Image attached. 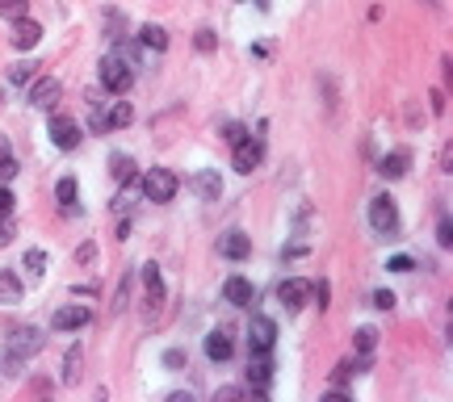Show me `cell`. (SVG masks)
<instances>
[{"mask_svg":"<svg viewBox=\"0 0 453 402\" xmlns=\"http://www.w3.org/2000/svg\"><path fill=\"white\" fill-rule=\"evenodd\" d=\"M370 226L382 235V239H399V210H394V197H374L370 201Z\"/></svg>","mask_w":453,"mask_h":402,"instance_id":"3957f363","label":"cell"},{"mask_svg":"<svg viewBox=\"0 0 453 402\" xmlns=\"http://www.w3.org/2000/svg\"><path fill=\"white\" fill-rule=\"evenodd\" d=\"M352 373H357V365H352V361H340V365H336V373H332V381H336V385H344Z\"/></svg>","mask_w":453,"mask_h":402,"instance_id":"f1b7e54d","label":"cell"},{"mask_svg":"<svg viewBox=\"0 0 453 402\" xmlns=\"http://www.w3.org/2000/svg\"><path fill=\"white\" fill-rule=\"evenodd\" d=\"M34 80V63H17L9 67V84H30Z\"/></svg>","mask_w":453,"mask_h":402,"instance_id":"4316f807","label":"cell"},{"mask_svg":"<svg viewBox=\"0 0 453 402\" xmlns=\"http://www.w3.org/2000/svg\"><path fill=\"white\" fill-rule=\"evenodd\" d=\"M21 281H17V273H0V306H17V302H21Z\"/></svg>","mask_w":453,"mask_h":402,"instance_id":"d6986e66","label":"cell"},{"mask_svg":"<svg viewBox=\"0 0 453 402\" xmlns=\"http://www.w3.org/2000/svg\"><path fill=\"white\" fill-rule=\"evenodd\" d=\"M261 160H265V147L256 142V138H239L235 142V172H252V168H261Z\"/></svg>","mask_w":453,"mask_h":402,"instance_id":"8fae6325","label":"cell"},{"mask_svg":"<svg viewBox=\"0 0 453 402\" xmlns=\"http://www.w3.org/2000/svg\"><path fill=\"white\" fill-rule=\"evenodd\" d=\"M26 268H30V277H42L46 273V251L42 247H30L26 251Z\"/></svg>","mask_w":453,"mask_h":402,"instance_id":"484cf974","label":"cell"},{"mask_svg":"<svg viewBox=\"0 0 453 402\" xmlns=\"http://www.w3.org/2000/svg\"><path fill=\"white\" fill-rule=\"evenodd\" d=\"M436 243H441V247H453V222H449V218H441V226H436Z\"/></svg>","mask_w":453,"mask_h":402,"instance_id":"f546056e","label":"cell"},{"mask_svg":"<svg viewBox=\"0 0 453 402\" xmlns=\"http://www.w3.org/2000/svg\"><path fill=\"white\" fill-rule=\"evenodd\" d=\"M55 201H59L68 214H76V180H72V176H63V180L55 184Z\"/></svg>","mask_w":453,"mask_h":402,"instance_id":"603a6c76","label":"cell"},{"mask_svg":"<svg viewBox=\"0 0 453 402\" xmlns=\"http://www.w3.org/2000/svg\"><path fill=\"white\" fill-rule=\"evenodd\" d=\"M59 96H63V84H59L55 76H42V80H34V88H30V105H38V109H55V105H59Z\"/></svg>","mask_w":453,"mask_h":402,"instance_id":"52a82bcc","label":"cell"},{"mask_svg":"<svg viewBox=\"0 0 453 402\" xmlns=\"http://www.w3.org/2000/svg\"><path fill=\"white\" fill-rule=\"evenodd\" d=\"M130 84H134V67L122 55H105V59H101V88H105V92L122 96V92H130Z\"/></svg>","mask_w":453,"mask_h":402,"instance_id":"7a4b0ae2","label":"cell"},{"mask_svg":"<svg viewBox=\"0 0 453 402\" xmlns=\"http://www.w3.org/2000/svg\"><path fill=\"white\" fill-rule=\"evenodd\" d=\"M223 302H231V306H252V302H256V285H252L248 277H227L223 281Z\"/></svg>","mask_w":453,"mask_h":402,"instance_id":"9c48e42d","label":"cell"},{"mask_svg":"<svg viewBox=\"0 0 453 402\" xmlns=\"http://www.w3.org/2000/svg\"><path fill=\"white\" fill-rule=\"evenodd\" d=\"M13 210H17V197L0 184V218H13Z\"/></svg>","mask_w":453,"mask_h":402,"instance_id":"83f0119b","label":"cell"},{"mask_svg":"<svg viewBox=\"0 0 453 402\" xmlns=\"http://www.w3.org/2000/svg\"><path fill=\"white\" fill-rule=\"evenodd\" d=\"M269 381H273V361L248 352V390H252V398H265L269 394Z\"/></svg>","mask_w":453,"mask_h":402,"instance_id":"5b68a950","label":"cell"},{"mask_svg":"<svg viewBox=\"0 0 453 402\" xmlns=\"http://www.w3.org/2000/svg\"><path fill=\"white\" fill-rule=\"evenodd\" d=\"M223 138H227V142H231V147H235V142H239V138H248V134H243V126H239V122H231V126H227V134H223Z\"/></svg>","mask_w":453,"mask_h":402,"instance_id":"ab89813d","label":"cell"},{"mask_svg":"<svg viewBox=\"0 0 453 402\" xmlns=\"http://www.w3.org/2000/svg\"><path fill=\"white\" fill-rule=\"evenodd\" d=\"M189 189H193L201 201H219V193H223V180H219V172H214V168H206V172L189 176Z\"/></svg>","mask_w":453,"mask_h":402,"instance_id":"e0dca14e","label":"cell"},{"mask_svg":"<svg viewBox=\"0 0 453 402\" xmlns=\"http://www.w3.org/2000/svg\"><path fill=\"white\" fill-rule=\"evenodd\" d=\"M139 42H143L147 50H168V30H164V25H143V30H139Z\"/></svg>","mask_w":453,"mask_h":402,"instance_id":"44dd1931","label":"cell"},{"mask_svg":"<svg viewBox=\"0 0 453 402\" xmlns=\"http://www.w3.org/2000/svg\"><path fill=\"white\" fill-rule=\"evenodd\" d=\"M13 235H17L13 218H0V247H9V243H13Z\"/></svg>","mask_w":453,"mask_h":402,"instance_id":"836d02e7","label":"cell"},{"mask_svg":"<svg viewBox=\"0 0 453 402\" xmlns=\"http://www.w3.org/2000/svg\"><path fill=\"white\" fill-rule=\"evenodd\" d=\"M143 197L147 201H156V206H168V201L177 197V189H181V176L177 172H168V168H151V172H143Z\"/></svg>","mask_w":453,"mask_h":402,"instance_id":"6da1fadb","label":"cell"},{"mask_svg":"<svg viewBox=\"0 0 453 402\" xmlns=\"http://www.w3.org/2000/svg\"><path fill=\"white\" fill-rule=\"evenodd\" d=\"M9 42H13L17 50H30V46H38V42H42V25H38V21H30V17H17V21H13Z\"/></svg>","mask_w":453,"mask_h":402,"instance_id":"9a60e30c","label":"cell"},{"mask_svg":"<svg viewBox=\"0 0 453 402\" xmlns=\"http://www.w3.org/2000/svg\"><path fill=\"white\" fill-rule=\"evenodd\" d=\"M17 176V160L13 156H5V160H0V184H9Z\"/></svg>","mask_w":453,"mask_h":402,"instance_id":"4dcf8cb0","label":"cell"},{"mask_svg":"<svg viewBox=\"0 0 453 402\" xmlns=\"http://www.w3.org/2000/svg\"><path fill=\"white\" fill-rule=\"evenodd\" d=\"M76 260H80V264H92V260H97V247H92V243H80V247H76Z\"/></svg>","mask_w":453,"mask_h":402,"instance_id":"74e56055","label":"cell"},{"mask_svg":"<svg viewBox=\"0 0 453 402\" xmlns=\"http://www.w3.org/2000/svg\"><path fill=\"white\" fill-rule=\"evenodd\" d=\"M390 273H412L416 264H412V256H390V264H386Z\"/></svg>","mask_w":453,"mask_h":402,"instance_id":"e575fe53","label":"cell"},{"mask_svg":"<svg viewBox=\"0 0 453 402\" xmlns=\"http://www.w3.org/2000/svg\"><path fill=\"white\" fill-rule=\"evenodd\" d=\"M231 352H235L231 331H227V327H214V331L206 335V357H210L214 365H223V361H231Z\"/></svg>","mask_w":453,"mask_h":402,"instance_id":"7c38bea8","label":"cell"},{"mask_svg":"<svg viewBox=\"0 0 453 402\" xmlns=\"http://www.w3.org/2000/svg\"><path fill=\"white\" fill-rule=\"evenodd\" d=\"M9 156V138H0V160H5Z\"/></svg>","mask_w":453,"mask_h":402,"instance_id":"60d3db41","label":"cell"},{"mask_svg":"<svg viewBox=\"0 0 453 402\" xmlns=\"http://www.w3.org/2000/svg\"><path fill=\"white\" fill-rule=\"evenodd\" d=\"M88 323H92L88 306H63V310L50 315V327H55V331H84Z\"/></svg>","mask_w":453,"mask_h":402,"instance_id":"30bf717a","label":"cell"},{"mask_svg":"<svg viewBox=\"0 0 453 402\" xmlns=\"http://www.w3.org/2000/svg\"><path fill=\"white\" fill-rule=\"evenodd\" d=\"M352 343H357L361 361H370V352L378 348V331H374V327H361V331H357V339H352Z\"/></svg>","mask_w":453,"mask_h":402,"instance_id":"cb8c5ba5","label":"cell"},{"mask_svg":"<svg viewBox=\"0 0 453 402\" xmlns=\"http://www.w3.org/2000/svg\"><path fill=\"white\" fill-rule=\"evenodd\" d=\"M76 365H80V343H76V348L68 352V373H63V381H68V385L76 381Z\"/></svg>","mask_w":453,"mask_h":402,"instance_id":"d6a6232c","label":"cell"},{"mask_svg":"<svg viewBox=\"0 0 453 402\" xmlns=\"http://www.w3.org/2000/svg\"><path fill=\"white\" fill-rule=\"evenodd\" d=\"M26 13H30V0H0V17L17 21V17H26Z\"/></svg>","mask_w":453,"mask_h":402,"instance_id":"d4e9b609","label":"cell"},{"mask_svg":"<svg viewBox=\"0 0 453 402\" xmlns=\"http://www.w3.org/2000/svg\"><path fill=\"white\" fill-rule=\"evenodd\" d=\"M164 369H185V352L181 348H168L164 352Z\"/></svg>","mask_w":453,"mask_h":402,"instance_id":"1f68e13d","label":"cell"},{"mask_svg":"<svg viewBox=\"0 0 453 402\" xmlns=\"http://www.w3.org/2000/svg\"><path fill=\"white\" fill-rule=\"evenodd\" d=\"M110 172H114L118 184H134V180H139V168H134L130 156H110Z\"/></svg>","mask_w":453,"mask_h":402,"instance_id":"ffe728a7","label":"cell"},{"mask_svg":"<svg viewBox=\"0 0 453 402\" xmlns=\"http://www.w3.org/2000/svg\"><path fill=\"white\" fill-rule=\"evenodd\" d=\"M38 348H42V331L38 327H17L9 335V352H13V357H34Z\"/></svg>","mask_w":453,"mask_h":402,"instance_id":"4fadbf2b","label":"cell"},{"mask_svg":"<svg viewBox=\"0 0 453 402\" xmlns=\"http://www.w3.org/2000/svg\"><path fill=\"white\" fill-rule=\"evenodd\" d=\"M407 164H412L407 151H390V156H382V160H378V172H382L386 180H399L403 172H407Z\"/></svg>","mask_w":453,"mask_h":402,"instance_id":"ac0fdd59","label":"cell"},{"mask_svg":"<svg viewBox=\"0 0 453 402\" xmlns=\"http://www.w3.org/2000/svg\"><path fill=\"white\" fill-rule=\"evenodd\" d=\"M374 306H378V310H390V306H394V293H390V289H378V293H374Z\"/></svg>","mask_w":453,"mask_h":402,"instance_id":"f35d334b","label":"cell"},{"mask_svg":"<svg viewBox=\"0 0 453 402\" xmlns=\"http://www.w3.org/2000/svg\"><path fill=\"white\" fill-rule=\"evenodd\" d=\"M328 293H332V289H328V281H319V285H311V297H315V306H319V310L328 306Z\"/></svg>","mask_w":453,"mask_h":402,"instance_id":"d590c367","label":"cell"},{"mask_svg":"<svg viewBox=\"0 0 453 402\" xmlns=\"http://www.w3.org/2000/svg\"><path fill=\"white\" fill-rule=\"evenodd\" d=\"M197 50H214V30H197Z\"/></svg>","mask_w":453,"mask_h":402,"instance_id":"8d00e7d4","label":"cell"},{"mask_svg":"<svg viewBox=\"0 0 453 402\" xmlns=\"http://www.w3.org/2000/svg\"><path fill=\"white\" fill-rule=\"evenodd\" d=\"M50 142H55L59 151L80 147V126H76V118H68V114H55V118H50Z\"/></svg>","mask_w":453,"mask_h":402,"instance_id":"8992f818","label":"cell"},{"mask_svg":"<svg viewBox=\"0 0 453 402\" xmlns=\"http://www.w3.org/2000/svg\"><path fill=\"white\" fill-rule=\"evenodd\" d=\"M273 343H277V323L265 319V315H252V323H248V352H256V357H269Z\"/></svg>","mask_w":453,"mask_h":402,"instance_id":"277c9868","label":"cell"},{"mask_svg":"<svg viewBox=\"0 0 453 402\" xmlns=\"http://www.w3.org/2000/svg\"><path fill=\"white\" fill-rule=\"evenodd\" d=\"M219 256H227V260H248V256H252V239H248L243 231H227V235L219 239Z\"/></svg>","mask_w":453,"mask_h":402,"instance_id":"5bb4252c","label":"cell"},{"mask_svg":"<svg viewBox=\"0 0 453 402\" xmlns=\"http://www.w3.org/2000/svg\"><path fill=\"white\" fill-rule=\"evenodd\" d=\"M130 122H134V109L126 105V100H114L110 114H105V126H110V130H122V126H130Z\"/></svg>","mask_w":453,"mask_h":402,"instance_id":"7402d4cb","label":"cell"},{"mask_svg":"<svg viewBox=\"0 0 453 402\" xmlns=\"http://www.w3.org/2000/svg\"><path fill=\"white\" fill-rule=\"evenodd\" d=\"M143 289H147V310L156 315L160 310V302H164V281H160V268L156 264H143Z\"/></svg>","mask_w":453,"mask_h":402,"instance_id":"2e32d148","label":"cell"},{"mask_svg":"<svg viewBox=\"0 0 453 402\" xmlns=\"http://www.w3.org/2000/svg\"><path fill=\"white\" fill-rule=\"evenodd\" d=\"M277 297H281V306H285V310H302V306L311 302V281L290 277V281H281V285H277Z\"/></svg>","mask_w":453,"mask_h":402,"instance_id":"ba28073f","label":"cell"}]
</instances>
